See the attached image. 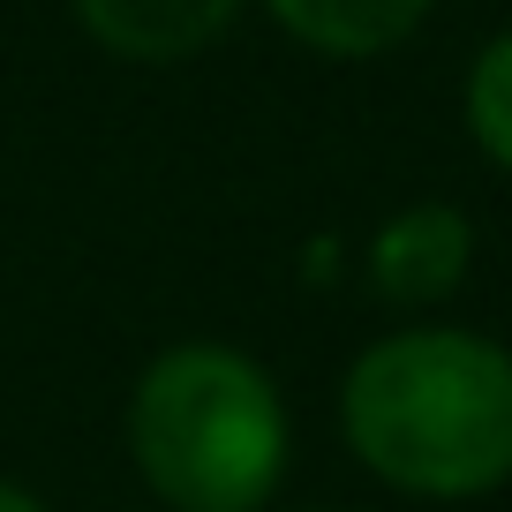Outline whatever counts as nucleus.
Returning <instances> with one entry per match:
<instances>
[{
	"label": "nucleus",
	"mask_w": 512,
	"mask_h": 512,
	"mask_svg": "<svg viewBox=\"0 0 512 512\" xmlns=\"http://www.w3.org/2000/svg\"><path fill=\"white\" fill-rule=\"evenodd\" d=\"M0 512H38V505H31L23 490H8V482H0Z\"/></svg>",
	"instance_id": "obj_7"
},
{
	"label": "nucleus",
	"mask_w": 512,
	"mask_h": 512,
	"mask_svg": "<svg viewBox=\"0 0 512 512\" xmlns=\"http://www.w3.org/2000/svg\"><path fill=\"white\" fill-rule=\"evenodd\" d=\"M467 128H475V144L512 174V31L497 38L475 61V76H467Z\"/></svg>",
	"instance_id": "obj_6"
},
{
	"label": "nucleus",
	"mask_w": 512,
	"mask_h": 512,
	"mask_svg": "<svg viewBox=\"0 0 512 512\" xmlns=\"http://www.w3.org/2000/svg\"><path fill=\"white\" fill-rule=\"evenodd\" d=\"M347 445L415 497H482L512 475V354L475 332H400L347 369Z\"/></svg>",
	"instance_id": "obj_1"
},
{
	"label": "nucleus",
	"mask_w": 512,
	"mask_h": 512,
	"mask_svg": "<svg viewBox=\"0 0 512 512\" xmlns=\"http://www.w3.org/2000/svg\"><path fill=\"white\" fill-rule=\"evenodd\" d=\"M76 8L98 31V46L128 61H181L234 23L241 0H76Z\"/></svg>",
	"instance_id": "obj_4"
},
{
	"label": "nucleus",
	"mask_w": 512,
	"mask_h": 512,
	"mask_svg": "<svg viewBox=\"0 0 512 512\" xmlns=\"http://www.w3.org/2000/svg\"><path fill=\"white\" fill-rule=\"evenodd\" d=\"M422 8L430 0H272V16L317 53H384L422 23Z\"/></svg>",
	"instance_id": "obj_5"
},
{
	"label": "nucleus",
	"mask_w": 512,
	"mask_h": 512,
	"mask_svg": "<svg viewBox=\"0 0 512 512\" xmlns=\"http://www.w3.org/2000/svg\"><path fill=\"white\" fill-rule=\"evenodd\" d=\"M467 256H475V241L452 204H407L369 249V279L384 302H445L467 279Z\"/></svg>",
	"instance_id": "obj_3"
},
{
	"label": "nucleus",
	"mask_w": 512,
	"mask_h": 512,
	"mask_svg": "<svg viewBox=\"0 0 512 512\" xmlns=\"http://www.w3.org/2000/svg\"><path fill=\"white\" fill-rule=\"evenodd\" d=\"M128 445L174 512H256L287 467L272 377L234 347H166L128 400Z\"/></svg>",
	"instance_id": "obj_2"
}]
</instances>
